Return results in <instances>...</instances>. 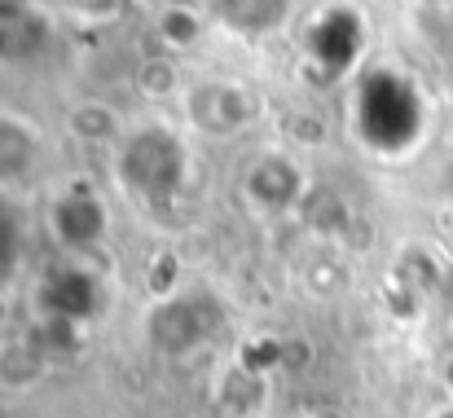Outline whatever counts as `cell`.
Here are the masks:
<instances>
[{
  "instance_id": "6da1fadb",
  "label": "cell",
  "mask_w": 453,
  "mask_h": 418,
  "mask_svg": "<svg viewBox=\"0 0 453 418\" xmlns=\"http://www.w3.org/2000/svg\"><path fill=\"white\" fill-rule=\"evenodd\" d=\"M418 97L405 80L396 75H370L365 89H361V106H357V124H361V137L379 150H401L410 145L418 133Z\"/></svg>"
},
{
  "instance_id": "7a4b0ae2",
  "label": "cell",
  "mask_w": 453,
  "mask_h": 418,
  "mask_svg": "<svg viewBox=\"0 0 453 418\" xmlns=\"http://www.w3.org/2000/svg\"><path fill=\"white\" fill-rule=\"evenodd\" d=\"M124 176L128 185L154 203L163 207L176 190H180V176H185V145L172 137L167 128H146L137 137L128 141L124 150Z\"/></svg>"
},
{
  "instance_id": "3957f363",
  "label": "cell",
  "mask_w": 453,
  "mask_h": 418,
  "mask_svg": "<svg viewBox=\"0 0 453 418\" xmlns=\"http://www.w3.org/2000/svg\"><path fill=\"white\" fill-rule=\"evenodd\" d=\"M251 97L242 93V89H220V84H207V89H198L194 93V120L203 124V128H211V133H229V128H238V124H247L251 120Z\"/></svg>"
},
{
  "instance_id": "277c9868",
  "label": "cell",
  "mask_w": 453,
  "mask_h": 418,
  "mask_svg": "<svg viewBox=\"0 0 453 418\" xmlns=\"http://www.w3.org/2000/svg\"><path fill=\"white\" fill-rule=\"evenodd\" d=\"M312 49H317V58L326 66H348L357 58V49H361V22L348 9L326 13L317 22V31H312Z\"/></svg>"
},
{
  "instance_id": "5b68a950",
  "label": "cell",
  "mask_w": 453,
  "mask_h": 418,
  "mask_svg": "<svg viewBox=\"0 0 453 418\" xmlns=\"http://www.w3.org/2000/svg\"><path fill=\"white\" fill-rule=\"evenodd\" d=\"M247 190H251V198L265 203V207H287V203L300 194V176H296V167L282 163V159H260V163H251Z\"/></svg>"
},
{
  "instance_id": "8992f818",
  "label": "cell",
  "mask_w": 453,
  "mask_h": 418,
  "mask_svg": "<svg viewBox=\"0 0 453 418\" xmlns=\"http://www.w3.org/2000/svg\"><path fill=\"white\" fill-rule=\"evenodd\" d=\"M102 229H106V212H102V203L93 194H71V198L58 203V234L66 243L84 247V243L102 238Z\"/></svg>"
},
{
  "instance_id": "52a82bcc",
  "label": "cell",
  "mask_w": 453,
  "mask_h": 418,
  "mask_svg": "<svg viewBox=\"0 0 453 418\" xmlns=\"http://www.w3.org/2000/svg\"><path fill=\"white\" fill-rule=\"evenodd\" d=\"M287 0H216V18L242 35H265L282 22Z\"/></svg>"
},
{
  "instance_id": "ba28073f",
  "label": "cell",
  "mask_w": 453,
  "mask_h": 418,
  "mask_svg": "<svg viewBox=\"0 0 453 418\" xmlns=\"http://www.w3.org/2000/svg\"><path fill=\"white\" fill-rule=\"evenodd\" d=\"M198 335H203V321H198V313L189 304H163L154 313V339L163 348H172V352L176 348H189Z\"/></svg>"
},
{
  "instance_id": "9c48e42d",
  "label": "cell",
  "mask_w": 453,
  "mask_h": 418,
  "mask_svg": "<svg viewBox=\"0 0 453 418\" xmlns=\"http://www.w3.org/2000/svg\"><path fill=\"white\" fill-rule=\"evenodd\" d=\"M31 154H35V141L22 124L13 120H0V181H13L31 167Z\"/></svg>"
},
{
  "instance_id": "30bf717a",
  "label": "cell",
  "mask_w": 453,
  "mask_h": 418,
  "mask_svg": "<svg viewBox=\"0 0 453 418\" xmlns=\"http://www.w3.org/2000/svg\"><path fill=\"white\" fill-rule=\"evenodd\" d=\"M35 44H40V27L18 4H0V53L18 58V53H31Z\"/></svg>"
},
{
  "instance_id": "8fae6325",
  "label": "cell",
  "mask_w": 453,
  "mask_h": 418,
  "mask_svg": "<svg viewBox=\"0 0 453 418\" xmlns=\"http://www.w3.org/2000/svg\"><path fill=\"white\" fill-rule=\"evenodd\" d=\"M49 304L58 313H88L93 304V282L80 278V274H62V278L49 286Z\"/></svg>"
},
{
  "instance_id": "7c38bea8",
  "label": "cell",
  "mask_w": 453,
  "mask_h": 418,
  "mask_svg": "<svg viewBox=\"0 0 453 418\" xmlns=\"http://www.w3.org/2000/svg\"><path fill=\"white\" fill-rule=\"evenodd\" d=\"M75 128H80L84 137H111V133H115V120L102 115V111H80V115H75Z\"/></svg>"
},
{
  "instance_id": "4fadbf2b",
  "label": "cell",
  "mask_w": 453,
  "mask_h": 418,
  "mask_svg": "<svg viewBox=\"0 0 453 418\" xmlns=\"http://www.w3.org/2000/svg\"><path fill=\"white\" fill-rule=\"evenodd\" d=\"M167 35L172 40H194V18L189 13H167Z\"/></svg>"
},
{
  "instance_id": "5bb4252c",
  "label": "cell",
  "mask_w": 453,
  "mask_h": 418,
  "mask_svg": "<svg viewBox=\"0 0 453 418\" xmlns=\"http://www.w3.org/2000/svg\"><path fill=\"white\" fill-rule=\"evenodd\" d=\"M75 9H88V13H111L119 0H71Z\"/></svg>"
},
{
  "instance_id": "9a60e30c",
  "label": "cell",
  "mask_w": 453,
  "mask_h": 418,
  "mask_svg": "<svg viewBox=\"0 0 453 418\" xmlns=\"http://www.w3.org/2000/svg\"><path fill=\"white\" fill-rule=\"evenodd\" d=\"M0 4H18V0H0Z\"/></svg>"
}]
</instances>
